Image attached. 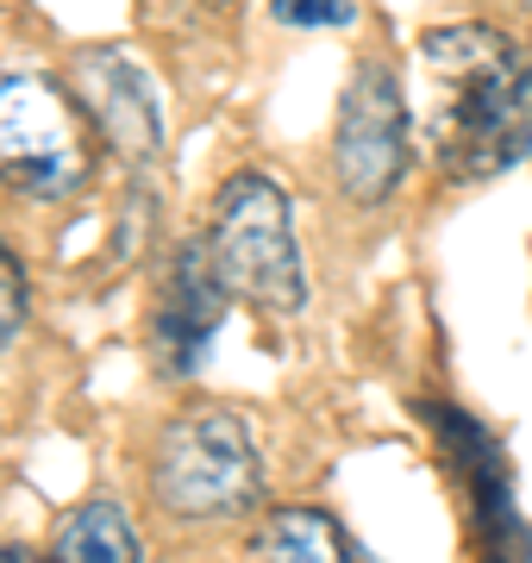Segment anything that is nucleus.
<instances>
[{
  "label": "nucleus",
  "mask_w": 532,
  "mask_h": 563,
  "mask_svg": "<svg viewBox=\"0 0 532 563\" xmlns=\"http://www.w3.org/2000/svg\"><path fill=\"white\" fill-rule=\"evenodd\" d=\"M44 563H144V539L120 501H82L57 520Z\"/></svg>",
  "instance_id": "nucleus-9"
},
{
  "label": "nucleus",
  "mask_w": 532,
  "mask_h": 563,
  "mask_svg": "<svg viewBox=\"0 0 532 563\" xmlns=\"http://www.w3.org/2000/svg\"><path fill=\"white\" fill-rule=\"evenodd\" d=\"M0 563H44L38 551H25V544H0Z\"/></svg>",
  "instance_id": "nucleus-12"
},
{
  "label": "nucleus",
  "mask_w": 532,
  "mask_h": 563,
  "mask_svg": "<svg viewBox=\"0 0 532 563\" xmlns=\"http://www.w3.org/2000/svg\"><path fill=\"white\" fill-rule=\"evenodd\" d=\"M332 176L357 207L389 201L408 176V101L389 63H357L332 120Z\"/></svg>",
  "instance_id": "nucleus-5"
},
{
  "label": "nucleus",
  "mask_w": 532,
  "mask_h": 563,
  "mask_svg": "<svg viewBox=\"0 0 532 563\" xmlns=\"http://www.w3.org/2000/svg\"><path fill=\"white\" fill-rule=\"evenodd\" d=\"M439 107L432 151L451 181L508 176L532 151V51L495 25H432L420 38Z\"/></svg>",
  "instance_id": "nucleus-1"
},
{
  "label": "nucleus",
  "mask_w": 532,
  "mask_h": 563,
  "mask_svg": "<svg viewBox=\"0 0 532 563\" xmlns=\"http://www.w3.org/2000/svg\"><path fill=\"white\" fill-rule=\"evenodd\" d=\"M76 101H82L88 125L101 132V144H113L125 163H151L164 144V107L157 88L120 44H88L76 57Z\"/></svg>",
  "instance_id": "nucleus-7"
},
{
  "label": "nucleus",
  "mask_w": 532,
  "mask_h": 563,
  "mask_svg": "<svg viewBox=\"0 0 532 563\" xmlns=\"http://www.w3.org/2000/svg\"><path fill=\"white\" fill-rule=\"evenodd\" d=\"M151 495L169 520L220 526L264 501V457L251 439V420L220 401H188L169 413L151 451Z\"/></svg>",
  "instance_id": "nucleus-2"
},
{
  "label": "nucleus",
  "mask_w": 532,
  "mask_h": 563,
  "mask_svg": "<svg viewBox=\"0 0 532 563\" xmlns=\"http://www.w3.org/2000/svg\"><path fill=\"white\" fill-rule=\"evenodd\" d=\"M95 125L76 88L38 69H0V188L20 201H69L95 176Z\"/></svg>",
  "instance_id": "nucleus-4"
},
{
  "label": "nucleus",
  "mask_w": 532,
  "mask_h": 563,
  "mask_svg": "<svg viewBox=\"0 0 532 563\" xmlns=\"http://www.w3.org/2000/svg\"><path fill=\"white\" fill-rule=\"evenodd\" d=\"M220 320H225V282L207 257V239L176 244L164 276H157V295H151V357H157V369L195 376Z\"/></svg>",
  "instance_id": "nucleus-6"
},
{
  "label": "nucleus",
  "mask_w": 532,
  "mask_h": 563,
  "mask_svg": "<svg viewBox=\"0 0 532 563\" xmlns=\"http://www.w3.org/2000/svg\"><path fill=\"white\" fill-rule=\"evenodd\" d=\"M269 13L282 25H301V32H313V25H357L351 0H269Z\"/></svg>",
  "instance_id": "nucleus-11"
},
{
  "label": "nucleus",
  "mask_w": 532,
  "mask_h": 563,
  "mask_svg": "<svg viewBox=\"0 0 532 563\" xmlns=\"http://www.w3.org/2000/svg\"><path fill=\"white\" fill-rule=\"evenodd\" d=\"M207 257L220 269L225 295H239L257 313H301L308 307V263L295 244V201L264 169H239L213 201L207 220Z\"/></svg>",
  "instance_id": "nucleus-3"
},
{
  "label": "nucleus",
  "mask_w": 532,
  "mask_h": 563,
  "mask_svg": "<svg viewBox=\"0 0 532 563\" xmlns=\"http://www.w3.org/2000/svg\"><path fill=\"white\" fill-rule=\"evenodd\" d=\"M207 7H225V0H207Z\"/></svg>",
  "instance_id": "nucleus-13"
},
{
  "label": "nucleus",
  "mask_w": 532,
  "mask_h": 563,
  "mask_svg": "<svg viewBox=\"0 0 532 563\" xmlns=\"http://www.w3.org/2000/svg\"><path fill=\"white\" fill-rule=\"evenodd\" d=\"M20 325H25V269L0 239V351L20 339Z\"/></svg>",
  "instance_id": "nucleus-10"
},
{
  "label": "nucleus",
  "mask_w": 532,
  "mask_h": 563,
  "mask_svg": "<svg viewBox=\"0 0 532 563\" xmlns=\"http://www.w3.org/2000/svg\"><path fill=\"white\" fill-rule=\"evenodd\" d=\"M251 558L257 563H376L320 507H269L257 520V532H251Z\"/></svg>",
  "instance_id": "nucleus-8"
}]
</instances>
